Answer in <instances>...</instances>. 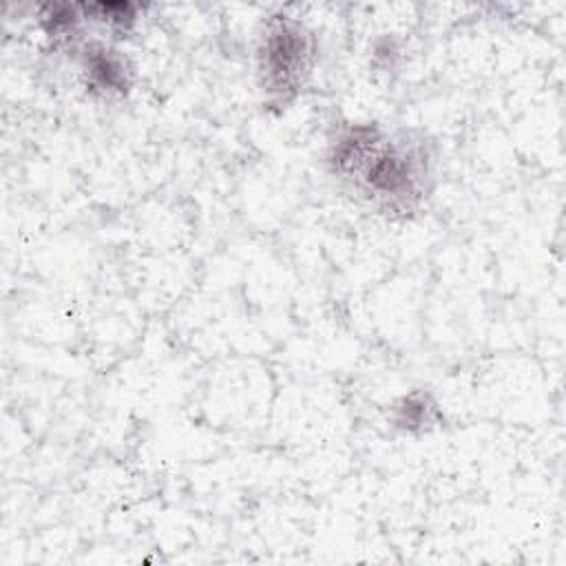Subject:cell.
<instances>
[{
    "instance_id": "cell-1",
    "label": "cell",
    "mask_w": 566,
    "mask_h": 566,
    "mask_svg": "<svg viewBox=\"0 0 566 566\" xmlns=\"http://www.w3.org/2000/svg\"><path fill=\"white\" fill-rule=\"evenodd\" d=\"M332 170L354 181L374 206L387 212H411L424 199L431 159L424 139L385 135L376 124H352L329 148Z\"/></svg>"
},
{
    "instance_id": "cell-3",
    "label": "cell",
    "mask_w": 566,
    "mask_h": 566,
    "mask_svg": "<svg viewBox=\"0 0 566 566\" xmlns=\"http://www.w3.org/2000/svg\"><path fill=\"white\" fill-rule=\"evenodd\" d=\"M82 71L86 77V86L104 95H124L130 86V69L126 66L124 57L115 55L104 46L88 49L84 53Z\"/></svg>"
},
{
    "instance_id": "cell-2",
    "label": "cell",
    "mask_w": 566,
    "mask_h": 566,
    "mask_svg": "<svg viewBox=\"0 0 566 566\" xmlns=\"http://www.w3.org/2000/svg\"><path fill=\"white\" fill-rule=\"evenodd\" d=\"M312 38L298 22H270L259 49L261 91L270 102L287 104L303 91L312 73Z\"/></svg>"
}]
</instances>
